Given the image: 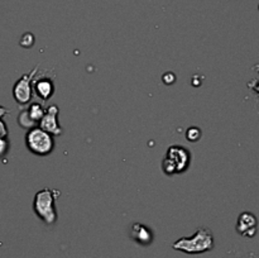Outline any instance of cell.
<instances>
[{
	"instance_id": "obj_1",
	"label": "cell",
	"mask_w": 259,
	"mask_h": 258,
	"mask_svg": "<svg viewBox=\"0 0 259 258\" xmlns=\"http://www.w3.org/2000/svg\"><path fill=\"white\" fill-rule=\"evenodd\" d=\"M172 247L186 254H201L214 248V235L209 228L200 227L192 237L180 238Z\"/></svg>"
},
{
	"instance_id": "obj_2",
	"label": "cell",
	"mask_w": 259,
	"mask_h": 258,
	"mask_svg": "<svg viewBox=\"0 0 259 258\" xmlns=\"http://www.w3.org/2000/svg\"><path fill=\"white\" fill-rule=\"evenodd\" d=\"M58 195H60V191L47 189V187L35 194L34 200H33V210H34V214L43 220L45 224L52 225L57 220L55 200Z\"/></svg>"
},
{
	"instance_id": "obj_3",
	"label": "cell",
	"mask_w": 259,
	"mask_h": 258,
	"mask_svg": "<svg viewBox=\"0 0 259 258\" xmlns=\"http://www.w3.org/2000/svg\"><path fill=\"white\" fill-rule=\"evenodd\" d=\"M190 162H191V154L187 148L182 146H171L162 161V168L164 174L172 176L186 171L190 166Z\"/></svg>"
},
{
	"instance_id": "obj_4",
	"label": "cell",
	"mask_w": 259,
	"mask_h": 258,
	"mask_svg": "<svg viewBox=\"0 0 259 258\" xmlns=\"http://www.w3.org/2000/svg\"><path fill=\"white\" fill-rule=\"evenodd\" d=\"M25 144L32 153L45 157L52 153L55 148V139L52 134L47 133L39 126H34L32 129H28L25 134Z\"/></svg>"
},
{
	"instance_id": "obj_5",
	"label": "cell",
	"mask_w": 259,
	"mask_h": 258,
	"mask_svg": "<svg viewBox=\"0 0 259 258\" xmlns=\"http://www.w3.org/2000/svg\"><path fill=\"white\" fill-rule=\"evenodd\" d=\"M37 71L38 66L33 68L30 72L24 73V75L15 82L14 88H13V96H14L15 101H17L18 104H20V105H25V104L30 103V100H32V83L33 80H34Z\"/></svg>"
},
{
	"instance_id": "obj_6",
	"label": "cell",
	"mask_w": 259,
	"mask_h": 258,
	"mask_svg": "<svg viewBox=\"0 0 259 258\" xmlns=\"http://www.w3.org/2000/svg\"><path fill=\"white\" fill-rule=\"evenodd\" d=\"M58 114H60V109L57 105H50L46 108L45 115L40 119L38 123V126L47 133L52 134V136H61L62 134V128H61L60 123H58Z\"/></svg>"
},
{
	"instance_id": "obj_7",
	"label": "cell",
	"mask_w": 259,
	"mask_h": 258,
	"mask_svg": "<svg viewBox=\"0 0 259 258\" xmlns=\"http://www.w3.org/2000/svg\"><path fill=\"white\" fill-rule=\"evenodd\" d=\"M257 218L250 211H243L238 218L237 232L245 238H253L257 234Z\"/></svg>"
},
{
	"instance_id": "obj_8",
	"label": "cell",
	"mask_w": 259,
	"mask_h": 258,
	"mask_svg": "<svg viewBox=\"0 0 259 258\" xmlns=\"http://www.w3.org/2000/svg\"><path fill=\"white\" fill-rule=\"evenodd\" d=\"M32 89L34 91L35 96L39 98L42 101L50 100L53 94H55V83L48 77H40L33 80Z\"/></svg>"
},
{
	"instance_id": "obj_9",
	"label": "cell",
	"mask_w": 259,
	"mask_h": 258,
	"mask_svg": "<svg viewBox=\"0 0 259 258\" xmlns=\"http://www.w3.org/2000/svg\"><path fill=\"white\" fill-rule=\"evenodd\" d=\"M131 237L134 242L139 243L142 245L151 244L152 240H153V234H152L151 229L144 224H139V223L132 225Z\"/></svg>"
},
{
	"instance_id": "obj_10",
	"label": "cell",
	"mask_w": 259,
	"mask_h": 258,
	"mask_svg": "<svg viewBox=\"0 0 259 258\" xmlns=\"http://www.w3.org/2000/svg\"><path fill=\"white\" fill-rule=\"evenodd\" d=\"M27 111H28V115L30 116V119H32V120L38 125L40 119H42L43 115H45L46 108H43L42 104L39 103H30V105L28 106Z\"/></svg>"
},
{
	"instance_id": "obj_11",
	"label": "cell",
	"mask_w": 259,
	"mask_h": 258,
	"mask_svg": "<svg viewBox=\"0 0 259 258\" xmlns=\"http://www.w3.org/2000/svg\"><path fill=\"white\" fill-rule=\"evenodd\" d=\"M18 123H19V125L24 129H32V128H34V126H38L37 124H35L34 121L30 119V116L28 115L27 110L20 111L19 116H18Z\"/></svg>"
},
{
	"instance_id": "obj_12",
	"label": "cell",
	"mask_w": 259,
	"mask_h": 258,
	"mask_svg": "<svg viewBox=\"0 0 259 258\" xmlns=\"http://www.w3.org/2000/svg\"><path fill=\"white\" fill-rule=\"evenodd\" d=\"M186 137L189 141L197 142L200 138H201V131H200L199 128H196V126H191V128L187 129Z\"/></svg>"
},
{
	"instance_id": "obj_13",
	"label": "cell",
	"mask_w": 259,
	"mask_h": 258,
	"mask_svg": "<svg viewBox=\"0 0 259 258\" xmlns=\"http://www.w3.org/2000/svg\"><path fill=\"white\" fill-rule=\"evenodd\" d=\"M20 46H22L23 48H30L33 45H34V37H33V34H30V33H25L24 35L22 37V39H20Z\"/></svg>"
},
{
	"instance_id": "obj_14",
	"label": "cell",
	"mask_w": 259,
	"mask_h": 258,
	"mask_svg": "<svg viewBox=\"0 0 259 258\" xmlns=\"http://www.w3.org/2000/svg\"><path fill=\"white\" fill-rule=\"evenodd\" d=\"M9 152V141L7 138H0V158Z\"/></svg>"
},
{
	"instance_id": "obj_15",
	"label": "cell",
	"mask_w": 259,
	"mask_h": 258,
	"mask_svg": "<svg viewBox=\"0 0 259 258\" xmlns=\"http://www.w3.org/2000/svg\"><path fill=\"white\" fill-rule=\"evenodd\" d=\"M8 136V126L4 123V120L0 119V138H7Z\"/></svg>"
},
{
	"instance_id": "obj_16",
	"label": "cell",
	"mask_w": 259,
	"mask_h": 258,
	"mask_svg": "<svg viewBox=\"0 0 259 258\" xmlns=\"http://www.w3.org/2000/svg\"><path fill=\"white\" fill-rule=\"evenodd\" d=\"M9 111L7 110V109L4 108V106H0V118H3V116L5 115V114H8Z\"/></svg>"
}]
</instances>
